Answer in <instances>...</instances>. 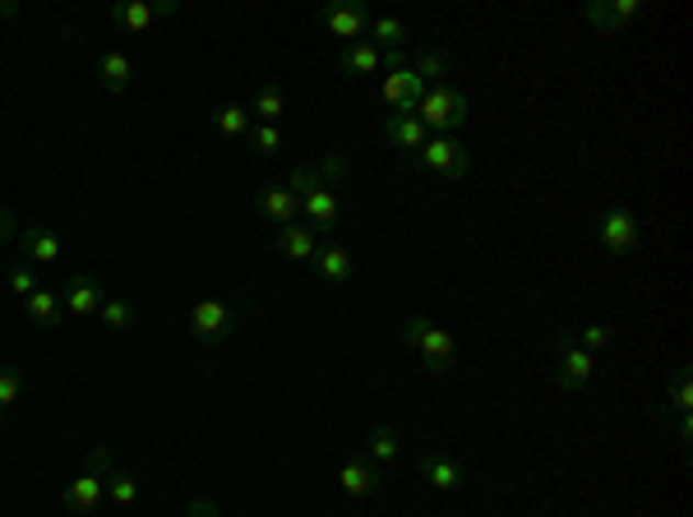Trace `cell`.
<instances>
[{
	"instance_id": "1",
	"label": "cell",
	"mask_w": 693,
	"mask_h": 517,
	"mask_svg": "<svg viewBox=\"0 0 693 517\" xmlns=\"http://www.w3.org/2000/svg\"><path fill=\"white\" fill-rule=\"evenodd\" d=\"M402 342L416 347L421 356H426V366L435 374H454L458 370V347H454V333H444L435 319H426V314H407L402 319Z\"/></svg>"
},
{
	"instance_id": "2",
	"label": "cell",
	"mask_w": 693,
	"mask_h": 517,
	"mask_svg": "<svg viewBox=\"0 0 693 517\" xmlns=\"http://www.w3.org/2000/svg\"><path fill=\"white\" fill-rule=\"evenodd\" d=\"M467 116H472V98H467L462 88H454V83L426 88V98H421V106H416V121L426 125V130H435V134L462 130Z\"/></svg>"
},
{
	"instance_id": "3",
	"label": "cell",
	"mask_w": 693,
	"mask_h": 517,
	"mask_svg": "<svg viewBox=\"0 0 693 517\" xmlns=\"http://www.w3.org/2000/svg\"><path fill=\"white\" fill-rule=\"evenodd\" d=\"M186 328L194 342H204V347H217V342H227L232 328H236V314L227 301H217V296H199L186 314Z\"/></svg>"
},
{
	"instance_id": "4",
	"label": "cell",
	"mask_w": 693,
	"mask_h": 517,
	"mask_svg": "<svg viewBox=\"0 0 693 517\" xmlns=\"http://www.w3.org/2000/svg\"><path fill=\"white\" fill-rule=\"evenodd\" d=\"M416 162L435 176H444V181H462V176L472 171V148L458 144L454 134H435V139H426V148L416 153Z\"/></svg>"
},
{
	"instance_id": "5",
	"label": "cell",
	"mask_w": 693,
	"mask_h": 517,
	"mask_svg": "<svg viewBox=\"0 0 693 517\" xmlns=\"http://www.w3.org/2000/svg\"><path fill=\"white\" fill-rule=\"evenodd\" d=\"M596 240L606 245V255H615V259H629V255L638 250V240H642L638 213H634V209H624V204L606 209V213L596 217Z\"/></svg>"
},
{
	"instance_id": "6",
	"label": "cell",
	"mask_w": 693,
	"mask_h": 517,
	"mask_svg": "<svg viewBox=\"0 0 693 517\" xmlns=\"http://www.w3.org/2000/svg\"><path fill=\"white\" fill-rule=\"evenodd\" d=\"M320 24L338 37L343 47H351V42H366L370 10L361 5V0H328V5H320Z\"/></svg>"
},
{
	"instance_id": "7",
	"label": "cell",
	"mask_w": 693,
	"mask_h": 517,
	"mask_svg": "<svg viewBox=\"0 0 693 517\" xmlns=\"http://www.w3.org/2000/svg\"><path fill=\"white\" fill-rule=\"evenodd\" d=\"M301 222H305V227L315 232L320 240L333 236V232L343 227V199L333 194L324 181H320V186H310V190L301 194Z\"/></svg>"
},
{
	"instance_id": "8",
	"label": "cell",
	"mask_w": 693,
	"mask_h": 517,
	"mask_svg": "<svg viewBox=\"0 0 693 517\" xmlns=\"http://www.w3.org/2000/svg\"><path fill=\"white\" fill-rule=\"evenodd\" d=\"M675 416V430H680V443L689 448L693 439V379H689V366H680L670 374V389H666V402H661V420Z\"/></svg>"
},
{
	"instance_id": "9",
	"label": "cell",
	"mask_w": 693,
	"mask_h": 517,
	"mask_svg": "<svg viewBox=\"0 0 693 517\" xmlns=\"http://www.w3.org/2000/svg\"><path fill=\"white\" fill-rule=\"evenodd\" d=\"M578 14H583L592 29H601L606 37H615V33H624V29H629L634 19L642 14V0H588V5L578 10Z\"/></svg>"
},
{
	"instance_id": "10",
	"label": "cell",
	"mask_w": 693,
	"mask_h": 517,
	"mask_svg": "<svg viewBox=\"0 0 693 517\" xmlns=\"http://www.w3.org/2000/svg\"><path fill=\"white\" fill-rule=\"evenodd\" d=\"M379 98H384L393 111H407V116H416L421 98H426V79H421L412 65H402V70L384 75V83H379Z\"/></svg>"
},
{
	"instance_id": "11",
	"label": "cell",
	"mask_w": 693,
	"mask_h": 517,
	"mask_svg": "<svg viewBox=\"0 0 693 517\" xmlns=\"http://www.w3.org/2000/svg\"><path fill=\"white\" fill-rule=\"evenodd\" d=\"M338 490L347 494V499H375V494L384 490V476H379V467L366 453H351L338 467Z\"/></svg>"
},
{
	"instance_id": "12",
	"label": "cell",
	"mask_w": 693,
	"mask_h": 517,
	"mask_svg": "<svg viewBox=\"0 0 693 517\" xmlns=\"http://www.w3.org/2000/svg\"><path fill=\"white\" fill-rule=\"evenodd\" d=\"M102 301H107V291H102V282L93 273H75L70 282L60 286V310L70 314V319H88V314H98Z\"/></svg>"
},
{
	"instance_id": "13",
	"label": "cell",
	"mask_w": 693,
	"mask_h": 517,
	"mask_svg": "<svg viewBox=\"0 0 693 517\" xmlns=\"http://www.w3.org/2000/svg\"><path fill=\"white\" fill-rule=\"evenodd\" d=\"M416 471H421V481L435 485V490H444V494L467 490V471H462L454 458H444L439 448H421V453H416Z\"/></svg>"
},
{
	"instance_id": "14",
	"label": "cell",
	"mask_w": 693,
	"mask_h": 517,
	"mask_svg": "<svg viewBox=\"0 0 693 517\" xmlns=\"http://www.w3.org/2000/svg\"><path fill=\"white\" fill-rule=\"evenodd\" d=\"M102 499H107V476L102 471H93V467H83L79 476L65 485V494H60V504H65V513H98L102 508Z\"/></svg>"
},
{
	"instance_id": "15",
	"label": "cell",
	"mask_w": 693,
	"mask_h": 517,
	"mask_svg": "<svg viewBox=\"0 0 693 517\" xmlns=\"http://www.w3.org/2000/svg\"><path fill=\"white\" fill-rule=\"evenodd\" d=\"M65 245L60 236L47 227V222H29V227H19V259L24 263H60Z\"/></svg>"
},
{
	"instance_id": "16",
	"label": "cell",
	"mask_w": 693,
	"mask_h": 517,
	"mask_svg": "<svg viewBox=\"0 0 693 517\" xmlns=\"http://www.w3.org/2000/svg\"><path fill=\"white\" fill-rule=\"evenodd\" d=\"M592 351H583V347H565L560 356H555V370H550V379H555V389L560 393H578L583 384H592Z\"/></svg>"
},
{
	"instance_id": "17",
	"label": "cell",
	"mask_w": 693,
	"mask_h": 517,
	"mask_svg": "<svg viewBox=\"0 0 693 517\" xmlns=\"http://www.w3.org/2000/svg\"><path fill=\"white\" fill-rule=\"evenodd\" d=\"M379 130H384V139L398 153H407V157H416L421 148H426V139H431V130L421 125L416 116H407V111H389V116L379 121Z\"/></svg>"
},
{
	"instance_id": "18",
	"label": "cell",
	"mask_w": 693,
	"mask_h": 517,
	"mask_svg": "<svg viewBox=\"0 0 693 517\" xmlns=\"http://www.w3.org/2000/svg\"><path fill=\"white\" fill-rule=\"evenodd\" d=\"M176 10H181L176 0H125V5L111 10V19H116L125 33H148L153 19H167V14H176Z\"/></svg>"
},
{
	"instance_id": "19",
	"label": "cell",
	"mask_w": 693,
	"mask_h": 517,
	"mask_svg": "<svg viewBox=\"0 0 693 517\" xmlns=\"http://www.w3.org/2000/svg\"><path fill=\"white\" fill-rule=\"evenodd\" d=\"M310 268L320 273L324 286H347L351 273H356V259L343 250L338 240H328V245H320V255H315V263H310Z\"/></svg>"
},
{
	"instance_id": "20",
	"label": "cell",
	"mask_w": 693,
	"mask_h": 517,
	"mask_svg": "<svg viewBox=\"0 0 693 517\" xmlns=\"http://www.w3.org/2000/svg\"><path fill=\"white\" fill-rule=\"evenodd\" d=\"M320 236L305 227V222H292V227H278V255L292 259V263H315L320 255Z\"/></svg>"
},
{
	"instance_id": "21",
	"label": "cell",
	"mask_w": 693,
	"mask_h": 517,
	"mask_svg": "<svg viewBox=\"0 0 693 517\" xmlns=\"http://www.w3.org/2000/svg\"><path fill=\"white\" fill-rule=\"evenodd\" d=\"M245 111H250L255 125H278L287 116V93H282L273 79H264L255 93H250V102H245Z\"/></svg>"
},
{
	"instance_id": "22",
	"label": "cell",
	"mask_w": 693,
	"mask_h": 517,
	"mask_svg": "<svg viewBox=\"0 0 693 517\" xmlns=\"http://www.w3.org/2000/svg\"><path fill=\"white\" fill-rule=\"evenodd\" d=\"M259 217H264V222H273V227H292V222H301L297 194L287 190V186L264 190V194H259Z\"/></svg>"
},
{
	"instance_id": "23",
	"label": "cell",
	"mask_w": 693,
	"mask_h": 517,
	"mask_svg": "<svg viewBox=\"0 0 693 517\" xmlns=\"http://www.w3.org/2000/svg\"><path fill=\"white\" fill-rule=\"evenodd\" d=\"M338 70L347 79H366V75H379L384 70V52H375L370 42H351V47L338 52Z\"/></svg>"
},
{
	"instance_id": "24",
	"label": "cell",
	"mask_w": 693,
	"mask_h": 517,
	"mask_svg": "<svg viewBox=\"0 0 693 517\" xmlns=\"http://www.w3.org/2000/svg\"><path fill=\"white\" fill-rule=\"evenodd\" d=\"M370 47L375 52H402L407 47V37H412V29H407V19H398V14H379V19H370Z\"/></svg>"
},
{
	"instance_id": "25",
	"label": "cell",
	"mask_w": 693,
	"mask_h": 517,
	"mask_svg": "<svg viewBox=\"0 0 693 517\" xmlns=\"http://www.w3.org/2000/svg\"><path fill=\"white\" fill-rule=\"evenodd\" d=\"M98 79H102V88L107 93H130V83H134V60L125 56V52H102V60H98Z\"/></svg>"
},
{
	"instance_id": "26",
	"label": "cell",
	"mask_w": 693,
	"mask_h": 517,
	"mask_svg": "<svg viewBox=\"0 0 693 517\" xmlns=\"http://www.w3.org/2000/svg\"><path fill=\"white\" fill-rule=\"evenodd\" d=\"M209 125H213V134H222V139H245L255 121H250V111H245L241 102H222V106L209 111Z\"/></svg>"
},
{
	"instance_id": "27",
	"label": "cell",
	"mask_w": 693,
	"mask_h": 517,
	"mask_svg": "<svg viewBox=\"0 0 693 517\" xmlns=\"http://www.w3.org/2000/svg\"><path fill=\"white\" fill-rule=\"evenodd\" d=\"M361 453H366L375 467H393V462L402 458V439H398L393 425H370V439H366Z\"/></svg>"
},
{
	"instance_id": "28",
	"label": "cell",
	"mask_w": 693,
	"mask_h": 517,
	"mask_svg": "<svg viewBox=\"0 0 693 517\" xmlns=\"http://www.w3.org/2000/svg\"><path fill=\"white\" fill-rule=\"evenodd\" d=\"M24 319H29V324H37V328L56 324V319H60V291L37 286L33 296H24Z\"/></svg>"
},
{
	"instance_id": "29",
	"label": "cell",
	"mask_w": 693,
	"mask_h": 517,
	"mask_svg": "<svg viewBox=\"0 0 693 517\" xmlns=\"http://www.w3.org/2000/svg\"><path fill=\"white\" fill-rule=\"evenodd\" d=\"M412 70L426 79V88H439V83H449V70H454V56L444 52V47H426L416 60H412Z\"/></svg>"
},
{
	"instance_id": "30",
	"label": "cell",
	"mask_w": 693,
	"mask_h": 517,
	"mask_svg": "<svg viewBox=\"0 0 693 517\" xmlns=\"http://www.w3.org/2000/svg\"><path fill=\"white\" fill-rule=\"evenodd\" d=\"M315 171H320V181L338 194V186H347V176H351V162H347L343 148H333V153H324L320 162H315Z\"/></svg>"
},
{
	"instance_id": "31",
	"label": "cell",
	"mask_w": 693,
	"mask_h": 517,
	"mask_svg": "<svg viewBox=\"0 0 693 517\" xmlns=\"http://www.w3.org/2000/svg\"><path fill=\"white\" fill-rule=\"evenodd\" d=\"M107 494H111V504H116V508H134V504H139V481H134L130 471H111Z\"/></svg>"
},
{
	"instance_id": "32",
	"label": "cell",
	"mask_w": 693,
	"mask_h": 517,
	"mask_svg": "<svg viewBox=\"0 0 693 517\" xmlns=\"http://www.w3.org/2000/svg\"><path fill=\"white\" fill-rule=\"evenodd\" d=\"M98 319H102L111 333H125V328L134 324V305H130L125 296H107L102 310H98Z\"/></svg>"
},
{
	"instance_id": "33",
	"label": "cell",
	"mask_w": 693,
	"mask_h": 517,
	"mask_svg": "<svg viewBox=\"0 0 693 517\" xmlns=\"http://www.w3.org/2000/svg\"><path fill=\"white\" fill-rule=\"evenodd\" d=\"M245 144H250V153H259V157H273L282 148V130L278 125H250Z\"/></svg>"
},
{
	"instance_id": "34",
	"label": "cell",
	"mask_w": 693,
	"mask_h": 517,
	"mask_svg": "<svg viewBox=\"0 0 693 517\" xmlns=\"http://www.w3.org/2000/svg\"><path fill=\"white\" fill-rule=\"evenodd\" d=\"M615 342V333L606 324H583L573 333V347H583V351H601V347H611Z\"/></svg>"
},
{
	"instance_id": "35",
	"label": "cell",
	"mask_w": 693,
	"mask_h": 517,
	"mask_svg": "<svg viewBox=\"0 0 693 517\" xmlns=\"http://www.w3.org/2000/svg\"><path fill=\"white\" fill-rule=\"evenodd\" d=\"M42 282H37V273H33V263H24V259H14L10 263V291L14 296H33Z\"/></svg>"
},
{
	"instance_id": "36",
	"label": "cell",
	"mask_w": 693,
	"mask_h": 517,
	"mask_svg": "<svg viewBox=\"0 0 693 517\" xmlns=\"http://www.w3.org/2000/svg\"><path fill=\"white\" fill-rule=\"evenodd\" d=\"M19 393H24V374H19V370H10V366H0V412H5V407H14V402H19Z\"/></svg>"
},
{
	"instance_id": "37",
	"label": "cell",
	"mask_w": 693,
	"mask_h": 517,
	"mask_svg": "<svg viewBox=\"0 0 693 517\" xmlns=\"http://www.w3.org/2000/svg\"><path fill=\"white\" fill-rule=\"evenodd\" d=\"M186 517H227V513H222V504L199 494V499H186Z\"/></svg>"
},
{
	"instance_id": "38",
	"label": "cell",
	"mask_w": 693,
	"mask_h": 517,
	"mask_svg": "<svg viewBox=\"0 0 693 517\" xmlns=\"http://www.w3.org/2000/svg\"><path fill=\"white\" fill-rule=\"evenodd\" d=\"M5 240H19V217L10 209H0V245Z\"/></svg>"
},
{
	"instance_id": "39",
	"label": "cell",
	"mask_w": 693,
	"mask_h": 517,
	"mask_svg": "<svg viewBox=\"0 0 693 517\" xmlns=\"http://www.w3.org/2000/svg\"><path fill=\"white\" fill-rule=\"evenodd\" d=\"M19 14V5H10V0H5V5H0V19H14Z\"/></svg>"
}]
</instances>
